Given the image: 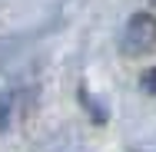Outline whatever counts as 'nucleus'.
<instances>
[{
    "mask_svg": "<svg viewBox=\"0 0 156 152\" xmlns=\"http://www.w3.org/2000/svg\"><path fill=\"white\" fill-rule=\"evenodd\" d=\"M156 46V17L153 13H133L120 33V50L126 56H146Z\"/></svg>",
    "mask_w": 156,
    "mask_h": 152,
    "instance_id": "1",
    "label": "nucleus"
},
{
    "mask_svg": "<svg viewBox=\"0 0 156 152\" xmlns=\"http://www.w3.org/2000/svg\"><path fill=\"white\" fill-rule=\"evenodd\" d=\"M140 90L150 93V96H156V66H153V69H146V73L140 76Z\"/></svg>",
    "mask_w": 156,
    "mask_h": 152,
    "instance_id": "2",
    "label": "nucleus"
},
{
    "mask_svg": "<svg viewBox=\"0 0 156 152\" xmlns=\"http://www.w3.org/2000/svg\"><path fill=\"white\" fill-rule=\"evenodd\" d=\"M10 122V93H0V132Z\"/></svg>",
    "mask_w": 156,
    "mask_h": 152,
    "instance_id": "3",
    "label": "nucleus"
},
{
    "mask_svg": "<svg viewBox=\"0 0 156 152\" xmlns=\"http://www.w3.org/2000/svg\"><path fill=\"white\" fill-rule=\"evenodd\" d=\"M146 3H150V7H153V10H156V0H146Z\"/></svg>",
    "mask_w": 156,
    "mask_h": 152,
    "instance_id": "4",
    "label": "nucleus"
}]
</instances>
